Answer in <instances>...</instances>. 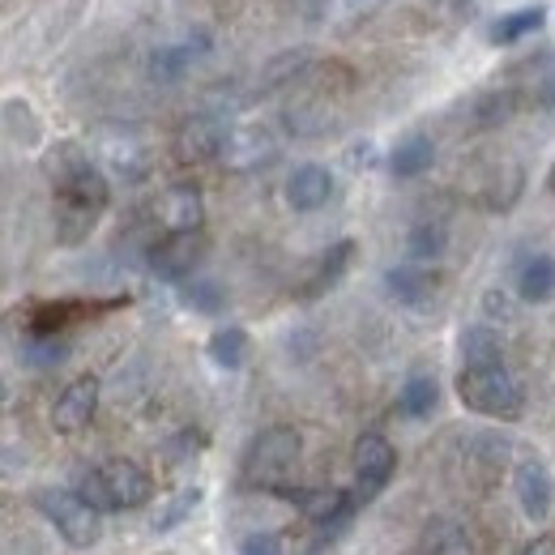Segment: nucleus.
<instances>
[{"instance_id": "nucleus-25", "label": "nucleus", "mask_w": 555, "mask_h": 555, "mask_svg": "<svg viewBox=\"0 0 555 555\" xmlns=\"http://www.w3.org/2000/svg\"><path fill=\"white\" fill-rule=\"evenodd\" d=\"M436 402H440V385H436V376H427V372L406 376V385L398 389V415L402 418H431Z\"/></svg>"}, {"instance_id": "nucleus-10", "label": "nucleus", "mask_w": 555, "mask_h": 555, "mask_svg": "<svg viewBox=\"0 0 555 555\" xmlns=\"http://www.w3.org/2000/svg\"><path fill=\"white\" fill-rule=\"evenodd\" d=\"M513 491H517V504L530 521H543L555 504V479L547 470L543 457H521L517 470H513Z\"/></svg>"}, {"instance_id": "nucleus-7", "label": "nucleus", "mask_w": 555, "mask_h": 555, "mask_svg": "<svg viewBox=\"0 0 555 555\" xmlns=\"http://www.w3.org/2000/svg\"><path fill=\"white\" fill-rule=\"evenodd\" d=\"M202 261H206V235H202V231L163 235V240L150 248V257H145L150 274L158 278V282H189V278L197 274Z\"/></svg>"}, {"instance_id": "nucleus-30", "label": "nucleus", "mask_w": 555, "mask_h": 555, "mask_svg": "<svg viewBox=\"0 0 555 555\" xmlns=\"http://www.w3.org/2000/svg\"><path fill=\"white\" fill-rule=\"evenodd\" d=\"M184 304H189L193 312L218 317V312L227 308V295H222V286L209 282V278H189V286H184Z\"/></svg>"}, {"instance_id": "nucleus-6", "label": "nucleus", "mask_w": 555, "mask_h": 555, "mask_svg": "<svg viewBox=\"0 0 555 555\" xmlns=\"http://www.w3.org/2000/svg\"><path fill=\"white\" fill-rule=\"evenodd\" d=\"M350 466H354V500L359 504H372L389 479H393V470H398V449L380 436V431H363L359 440H354V457H350Z\"/></svg>"}, {"instance_id": "nucleus-22", "label": "nucleus", "mask_w": 555, "mask_h": 555, "mask_svg": "<svg viewBox=\"0 0 555 555\" xmlns=\"http://www.w3.org/2000/svg\"><path fill=\"white\" fill-rule=\"evenodd\" d=\"M86 312H94V308H90V304H73V299H61V304H39V308H30V317H26V334L61 338L73 321H81Z\"/></svg>"}, {"instance_id": "nucleus-12", "label": "nucleus", "mask_w": 555, "mask_h": 555, "mask_svg": "<svg viewBox=\"0 0 555 555\" xmlns=\"http://www.w3.org/2000/svg\"><path fill=\"white\" fill-rule=\"evenodd\" d=\"M209 52V35L206 30H193L184 43H163L150 52V77L158 86H176L184 73L193 69V61H202Z\"/></svg>"}, {"instance_id": "nucleus-37", "label": "nucleus", "mask_w": 555, "mask_h": 555, "mask_svg": "<svg viewBox=\"0 0 555 555\" xmlns=\"http://www.w3.org/2000/svg\"><path fill=\"white\" fill-rule=\"evenodd\" d=\"M521 555H555V534H539V539H530Z\"/></svg>"}, {"instance_id": "nucleus-15", "label": "nucleus", "mask_w": 555, "mask_h": 555, "mask_svg": "<svg viewBox=\"0 0 555 555\" xmlns=\"http://www.w3.org/2000/svg\"><path fill=\"white\" fill-rule=\"evenodd\" d=\"M508 453H513L508 436L483 431V436H475V440L466 444V470L483 487L500 483V475H504V466H508Z\"/></svg>"}, {"instance_id": "nucleus-38", "label": "nucleus", "mask_w": 555, "mask_h": 555, "mask_svg": "<svg viewBox=\"0 0 555 555\" xmlns=\"http://www.w3.org/2000/svg\"><path fill=\"white\" fill-rule=\"evenodd\" d=\"M547 193L555 197V163H552V171H547Z\"/></svg>"}, {"instance_id": "nucleus-26", "label": "nucleus", "mask_w": 555, "mask_h": 555, "mask_svg": "<svg viewBox=\"0 0 555 555\" xmlns=\"http://www.w3.org/2000/svg\"><path fill=\"white\" fill-rule=\"evenodd\" d=\"M495 363H504L500 334L491 325H470L462 334V367H495Z\"/></svg>"}, {"instance_id": "nucleus-13", "label": "nucleus", "mask_w": 555, "mask_h": 555, "mask_svg": "<svg viewBox=\"0 0 555 555\" xmlns=\"http://www.w3.org/2000/svg\"><path fill=\"white\" fill-rule=\"evenodd\" d=\"M330 197H334V176H330V167L304 163V167H295V171L286 176V206L295 209V214H312V209L330 206Z\"/></svg>"}, {"instance_id": "nucleus-5", "label": "nucleus", "mask_w": 555, "mask_h": 555, "mask_svg": "<svg viewBox=\"0 0 555 555\" xmlns=\"http://www.w3.org/2000/svg\"><path fill=\"white\" fill-rule=\"evenodd\" d=\"M35 508L56 526V534L69 547H94L103 534V513L94 504H86L77 491H65V487L35 491Z\"/></svg>"}, {"instance_id": "nucleus-31", "label": "nucleus", "mask_w": 555, "mask_h": 555, "mask_svg": "<svg viewBox=\"0 0 555 555\" xmlns=\"http://www.w3.org/2000/svg\"><path fill=\"white\" fill-rule=\"evenodd\" d=\"M202 495H206V491H202L197 483H193V487H180V491H176V495L167 500V508H163V513L154 517V530H171V526H180V521H184V517H189V513H193V508L202 504Z\"/></svg>"}, {"instance_id": "nucleus-34", "label": "nucleus", "mask_w": 555, "mask_h": 555, "mask_svg": "<svg viewBox=\"0 0 555 555\" xmlns=\"http://www.w3.org/2000/svg\"><path fill=\"white\" fill-rule=\"evenodd\" d=\"M240 555H286V552H282V539H278L274 530H257V534H248L240 543Z\"/></svg>"}, {"instance_id": "nucleus-18", "label": "nucleus", "mask_w": 555, "mask_h": 555, "mask_svg": "<svg viewBox=\"0 0 555 555\" xmlns=\"http://www.w3.org/2000/svg\"><path fill=\"white\" fill-rule=\"evenodd\" d=\"M423 555H475V539L457 517H431L418 534Z\"/></svg>"}, {"instance_id": "nucleus-28", "label": "nucleus", "mask_w": 555, "mask_h": 555, "mask_svg": "<svg viewBox=\"0 0 555 555\" xmlns=\"http://www.w3.org/2000/svg\"><path fill=\"white\" fill-rule=\"evenodd\" d=\"M517 112V90H487V94H479L475 99V129H495V125H504L508 116Z\"/></svg>"}, {"instance_id": "nucleus-2", "label": "nucleus", "mask_w": 555, "mask_h": 555, "mask_svg": "<svg viewBox=\"0 0 555 555\" xmlns=\"http://www.w3.org/2000/svg\"><path fill=\"white\" fill-rule=\"evenodd\" d=\"M304 453V436L295 427H266L248 453H244V479L261 491H274V495H291V475H295V462Z\"/></svg>"}, {"instance_id": "nucleus-11", "label": "nucleus", "mask_w": 555, "mask_h": 555, "mask_svg": "<svg viewBox=\"0 0 555 555\" xmlns=\"http://www.w3.org/2000/svg\"><path fill=\"white\" fill-rule=\"evenodd\" d=\"M274 158H278V141L266 129L248 125V129H231V138L222 145V158L218 163L227 171H257V167H266Z\"/></svg>"}, {"instance_id": "nucleus-21", "label": "nucleus", "mask_w": 555, "mask_h": 555, "mask_svg": "<svg viewBox=\"0 0 555 555\" xmlns=\"http://www.w3.org/2000/svg\"><path fill=\"white\" fill-rule=\"evenodd\" d=\"M543 26H547V4H526V9L500 13V22H491L487 39H491L495 48H513V43H521L526 35L543 30Z\"/></svg>"}, {"instance_id": "nucleus-19", "label": "nucleus", "mask_w": 555, "mask_h": 555, "mask_svg": "<svg viewBox=\"0 0 555 555\" xmlns=\"http://www.w3.org/2000/svg\"><path fill=\"white\" fill-rule=\"evenodd\" d=\"M513 282H517V295H521L526 304H547L555 295V257H547V253L521 257Z\"/></svg>"}, {"instance_id": "nucleus-36", "label": "nucleus", "mask_w": 555, "mask_h": 555, "mask_svg": "<svg viewBox=\"0 0 555 555\" xmlns=\"http://www.w3.org/2000/svg\"><path fill=\"white\" fill-rule=\"evenodd\" d=\"M483 308L491 312V317H513V304L504 299V291H487Z\"/></svg>"}, {"instance_id": "nucleus-32", "label": "nucleus", "mask_w": 555, "mask_h": 555, "mask_svg": "<svg viewBox=\"0 0 555 555\" xmlns=\"http://www.w3.org/2000/svg\"><path fill=\"white\" fill-rule=\"evenodd\" d=\"M304 65H308V52H286V56H278L274 65L266 69V77H261V94H270V90H278V86H286V81H295L299 73H304Z\"/></svg>"}, {"instance_id": "nucleus-33", "label": "nucleus", "mask_w": 555, "mask_h": 555, "mask_svg": "<svg viewBox=\"0 0 555 555\" xmlns=\"http://www.w3.org/2000/svg\"><path fill=\"white\" fill-rule=\"evenodd\" d=\"M521 184H526L521 167H508V171H504V180H495V184L487 189L491 197H487L483 206H487V209H508L513 202H517V197H521Z\"/></svg>"}, {"instance_id": "nucleus-16", "label": "nucleus", "mask_w": 555, "mask_h": 555, "mask_svg": "<svg viewBox=\"0 0 555 555\" xmlns=\"http://www.w3.org/2000/svg\"><path fill=\"white\" fill-rule=\"evenodd\" d=\"M350 261H354V240H338L334 248H325L321 261L312 266V274L304 278L299 299H321L325 291H334V286L343 282V274L350 270Z\"/></svg>"}, {"instance_id": "nucleus-8", "label": "nucleus", "mask_w": 555, "mask_h": 555, "mask_svg": "<svg viewBox=\"0 0 555 555\" xmlns=\"http://www.w3.org/2000/svg\"><path fill=\"white\" fill-rule=\"evenodd\" d=\"M231 138V129H227V120L222 116H214V112H197V116H184L180 120V129H176V138H171V154L180 158V163H209V158H222V145Z\"/></svg>"}, {"instance_id": "nucleus-1", "label": "nucleus", "mask_w": 555, "mask_h": 555, "mask_svg": "<svg viewBox=\"0 0 555 555\" xmlns=\"http://www.w3.org/2000/svg\"><path fill=\"white\" fill-rule=\"evenodd\" d=\"M48 176L56 184V240L77 248L112 206V184L73 141L56 145V154L48 158Z\"/></svg>"}, {"instance_id": "nucleus-3", "label": "nucleus", "mask_w": 555, "mask_h": 555, "mask_svg": "<svg viewBox=\"0 0 555 555\" xmlns=\"http://www.w3.org/2000/svg\"><path fill=\"white\" fill-rule=\"evenodd\" d=\"M73 491L86 504H94L99 513H125V508H141L150 500V475L129 457H112V462L94 466L90 475H81Z\"/></svg>"}, {"instance_id": "nucleus-4", "label": "nucleus", "mask_w": 555, "mask_h": 555, "mask_svg": "<svg viewBox=\"0 0 555 555\" xmlns=\"http://www.w3.org/2000/svg\"><path fill=\"white\" fill-rule=\"evenodd\" d=\"M457 398L466 411L483 418H500L513 423L521 415V385L513 380V372L504 363L495 367H462L457 372Z\"/></svg>"}, {"instance_id": "nucleus-29", "label": "nucleus", "mask_w": 555, "mask_h": 555, "mask_svg": "<svg viewBox=\"0 0 555 555\" xmlns=\"http://www.w3.org/2000/svg\"><path fill=\"white\" fill-rule=\"evenodd\" d=\"M4 129H9V138L22 141V145H39V138H43L30 103H22V99H9L4 103Z\"/></svg>"}, {"instance_id": "nucleus-20", "label": "nucleus", "mask_w": 555, "mask_h": 555, "mask_svg": "<svg viewBox=\"0 0 555 555\" xmlns=\"http://www.w3.org/2000/svg\"><path fill=\"white\" fill-rule=\"evenodd\" d=\"M431 163H436V141L427 138V133L402 138L398 145H393V154H389V171H393V180H418V176L431 171Z\"/></svg>"}, {"instance_id": "nucleus-35", "label": "nucleus", "mask_w": 555, "mask_h": 555, "mask_svg": "<svg viewBox=\"0 0 555 555\" xmlns=\"http://www.w3.org/2000/svg\"><path fill=\"white\" fill-rule=\"evenodd\" d=\"M534 107H539V112H552L555 116V69L543 73V77L534 81Z\"/></svg>"}, {"instance_id": "nucleus-27", "label": "nucleus", "mask_w": 555, "mask_h": 555, "mask_svg": "<svg viewBox=\"0 0 555 555\" xmlns=\"http://www.w3.org/2000/svg\"><path fill=\"white\" fill-rule=\"evenodd\" d=\"M22 363L26 367H56V363H65L69 359V338L61 334V338H43V334H26L22 338Z\"/></svg>"}, {"instance_id": "nucleus-23", "label": "nucleus", "mask_w": 555, "mask_h": 555, "mask_svg": "<svg viewBox=\"0 0 555 555\" xmlns=\"http://www.w3.org/2000/svg\"><path fill=\"white\" fill-rule=\"evenodd\" d=\"M449 253V227L444 222H415L411 231H406V261H415V266H436L440 257Z\"/></svg>"}, {"instance_id": "nucleus-14", "label": "nucleus", "mask_w": 555, "mask_h": 555, "mask_svg": "<svg viewBox=\"0 0 555 555\" xmlns=\"http://www.w3.org/2000/svg\"><path fill=\"white\" fill-rule=\"evenodd\" d=\"M158 218H163L167 235H176V231H202V222H206V197H202V189L197 184H171L163 193V202H158Z\"/></svg>"}, {"instance_id": "nucleus-17", "label": "nucleus", "mask_w": 555, "mask_h": 555, "mask_svg": "<svg viewBox=\"0 0 555 555\" xmlns=\"http://www.w3.org/2000/svg\"><path fill=\"white\" fill-rule=\"evenodd\" d=\"M385 291H389V299H398L406 308H418V304H427L436 295V274H431V266L402 261V266H393L385 274Z\"/></svg>"}, {"instance_id": "nucleus-9", "label": "nucleus", "mask_w": 555, "mask_h": 555, "mask_svg": "<svg viewBox=\"0 0 555 555\" xmlns=\"http://www.w3.org/2000/svg\"><path fill=\"white\" fill-rule=\"evenodd\" d=\"M99 393H103L99 376H77V380H69L61 389L56 406H52V427L61 436H77L81 427H90V418L99 411Z\"/></svg>"}, {"instance_id": "nucleus-24", "label": "nucleus", "mask_w": 555, "mask_h": 555, "mask_svg": "<svg viewBox=\"0 0 555 555\" xmlns=\"http://www.w3.org/2000/svg\"><path fill=\"white\" fill-rule=\"evenodd\" d=\"M209 359L222 367V372H240L244 363H248V350H253V343H248V334L240 330V325H218L214 334H209Z\"/></svg>"}]
</instances>
